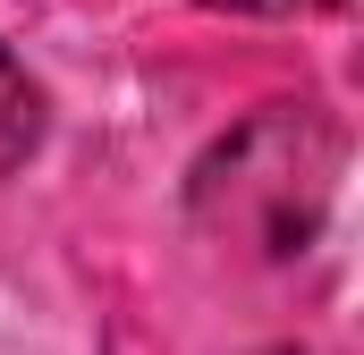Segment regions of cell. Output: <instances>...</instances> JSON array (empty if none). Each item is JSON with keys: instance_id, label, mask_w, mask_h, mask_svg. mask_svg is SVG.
<instances>
[{"instance_id": "6da1fadb", "label": "cell", "mask_w": 364, "mask_h": 355, "mask_svg": "<svg viewBox=\"0 0 364 355\" xmlns=\"http://www.w3.org/2000/svg\"><path fill=\"white\" fill-rule=\"evenodd\" d=\"M34 127H43V93L26 85V68L0 51V161H17L34 144Z\"/></svg>"}, {"instance_id": "7a4b0ae2", "label": "cell", "mask_w": 364, "mask_h": 355, "mask_svg": "<svg viewBox=\"0 0 364 355\" xmlns=\"http://www.w3.org/2000/svg\"><path fill=\"white\" fill-rule=\"evenodd\" d=\"M195 9H237V17H305V9H339V0H195Z\"/></svg>"}]
</instances>
